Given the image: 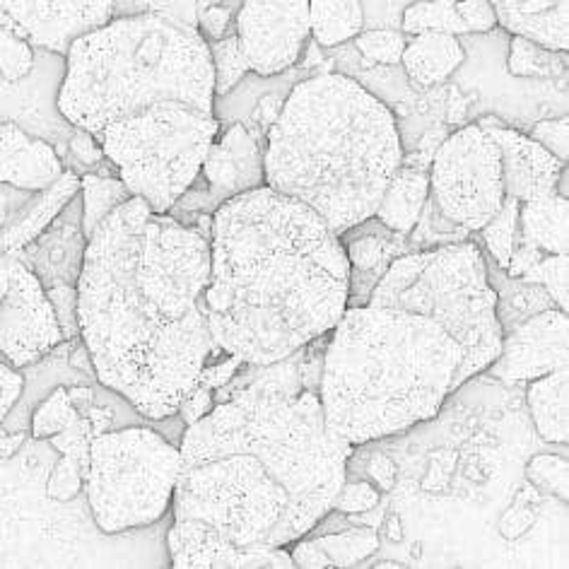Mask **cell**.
<instances>
[{"label":"cell","mask_w":569,"mask_h":569,"mask_svg":"<svg viewBox=\"0 0 569 569\" xmlns=\"http://www.w3.org/2000/svg\"><path fill=\"white\" fill-rule=\"evenodd\" d=\"M210 244L169 212L128 198L94 227L76 282L94 377L148 420L177 416L201 369L224 355L210 333Z\"/></svg>","instance_id":"obj_1"},{"label":"cell","mask_w":569,"mask_h":569,"mask_svg":"<svg viewBox=\"0 0 569 569\" xmlns=\"http://www.w3.org/2000/svg\"><path fill=\"white\" fill-rule=\"evenodd\" d=\"M179 453L174 521L276 550L329 515L352 445L326 427L319 393L247 383L187 427Z\"/></svg>","instance_id":"obj_2"},{"label":"cell","mask_w":569,"mask_h":569,"mask_svg":"<svg viewBox=\"0 0 569 569\" xmlns=\"http://www.w3.org/2000/svg\"><path fill=\"white\" fill-rule=\"evenodd\" d=\"M210 333L247 365L290 358L331 333L350 305L343 239L297 198L259 187L212 210Z\"/></svg>","instance_id":"obj_3"},{"label":"cell","mask_w":569,"mask_h":569,"mask_svg":"<svg viewBox=\"0 0 569 569\" xmlns=\"http://www.w3.org/2000/svg\"><path fill=\"white\" fill-rule=\"evenodd\" d=\"M403 146L391 109L358 80L309 78L268 128L266 187L297 198L338 237L375 218Z\"/></svg>","instance_id":"obj_4"},{"label":"cell","mask_w":569,"mask_h":569,"mask_svg":"<svg viewBox=\"0 0 569 569\" xmlns=\"http://www.w3.org/2000/svg\"><path fill=\"white\" fill-rule=\"evenodd\" d=\"M463 362L457 340L435 321L387 307H348L323 352L319 401L343 442L406 432L435 418Z\"/></svg>","instance_id":"obj_5"},{"label":"cell","mask_w":569,"mask_h":569,"mask_svg":"<svg viewBox=\"0 0 569 569\" xmlns=\"http://www.w3.org/2000/svg\"><path fill=\"white\" fill-rule=\"evenodd\" d=\"M216 70L198 27L152 12L111 18L66 53L61 117L97 136L104 126L169 104L216 109Z\"/></svg>","instance_id":"obj_6"},{"label":"cell","mask_w":569,"mask_h":569,"mask_svg":"<svg viewBox=\"0 0 569 569\" xmlns=\"http://www.w3.org/2000/svg\"><path fill=\"white\" fill-rule=\"evenodd\" d=\"M486 256L473 241L403 253L389 263L369 292L367 305L418 315L442 326L457 340L463 362L451 383V393L486 372L502 350L500 309Z\"/></svg>","instance_id":"obj_7"},{"label":"cell","mask_w":569,"mask_h":569,"mask_svg":"<svg viewBox=\"0 0 569 569\" xmlns=\"http://www.w3.org/2000/svg\"><path fill=\"white\" fill-rule=\"evenodd\" d=\"M179 466V447L152 427L99 432L84 476L97 529L123 533L158 523L172 509Z\"/></svg>","instance_id":"obj_8"},{"label":"cell","mask_w":569,"mask_h":569,"mask_svg":"<svg viewBox=\"0 0 569 569\" xmlns=\"http://www.w3.org/2000/svg\"><path fill=\"white\" fill-rule=\"evenodd\" d=\"M427 174L432 203L466 232H480L505 203L500 148L480 123L447 136Z\"/></svg>","instance_id":"obj_9"},{"label":"cell","mask_w":569,"mask_h":569,"mask_svg":"<svg viewBox=\"0 0 569 569\" xmlns=\"http://www.w3.org/2000/svg\"><path fill=\"white\" fill-rule=\"evenodd\" d=\"M61 343V323L44 282L10 253L8 290L0 300V360L24 369L44 360Z\"/></svg>","instance_id":"obj_10"},{"label":"cell","mask_w":569,"mask_h":569,"mask_svg":"<svg viewBox=\"0 0 569 569\" xmlns=\"http://www.w3.org/2000/svg\"><path fill=\"white\" fill-rule=\"evenodd\" d=\"M309 0H244L237 39L251 73L273 78L290 70L309 39Z\"/></svg>","instance_id":"obj_11"},{"label":"cell","mask_w":569,"mask_h":569,"mask_svg":"<svg viewBox=\"0 0 569 569\" xmlns=\"http://www.w3.org/2000/svg\"><path fill=\"white\" fill-rule=\"evenodd\" d=\"M567 311L550 307L523 319L502 338V350L488 372L507 383L533 381L567 367Z\"/></svg>","instance_id":"obj_12"},{"label":"cell","mask_w":569,"mask_h":569,"mask_svg":"<svg viewBox=\"0 0 569 569\" xmlns=\"http://www.w3.org/2000/svg\"><path fill=\"white\" fill-rule=\"evenodd\" d=\"M0 10L20 27L32 47L66 59L73 41L113 18V0H0Z\"/></svg>","instance_id":"obj_13"},{"label":"cell","mask_w":569,"mask_h":569,"mask_svg":"<svg viewBox=\"0 0 569 569\" xmlns=\"http://www.w3.org/2000/svg\"><path fill=\"white\" fill-rule=\"evenodd\" d=\"M476 123L488 128V133L495 138L497 148H500L505 196L517 198L519 203H529L555 193V183H558V177L567 162H560L531 136L507 128L492 117Z\"/></svg>","instance_id":"obj_14"},{"label":"cell","mask_w":569,"mask_h":569,"mask_svg":"<svg viewBox=\"0 0 569 569\" xmlns=\"http://www.w3.org/2000/svg\"><path fill=\"white\" fill-rule=\"evenodd\" d=\"M201 174L208 183V201L216 210L227 198L259 189L266 183L263 152L247 126L234 123L212 140Z\"/></svg>","instance_id":"obj_15"},{"label":"cell","mask_w":569,"mask_h":569,"mask_svg":"<svg viewBox=\"0 0 569 569\" xmlns=\"http://www.w3.org/2000/svg\"><path fill=\"white\" fill-rule=\"evenodd\" d=\"M169 562L177 569H227V567H276L290 569L292 558L284 548L276 550H244L224 538L210 533L189 521H174L167 533Z\"/></svg>","instance_id":"obj_16"},{"label":"cell","mask_w":569,"mask_h":569,"mask_svg":"<svg viewBox=\"0 0 569 569\" xmlns=\"http://www.w3.org/2000/svg\"><path fill=\"white\" fill-rule=\"evenodd\" d=\"M61 154L47 138L16 121H0V187L34 193L63 174Z\"/></svg>","instance_id":"obj_17"},{"label":"cell","mask_w":569,"mask_h":569,"mask_svg":"<svg viewBox=\"0 0 569 569\" xmlns=\"http://www.w3.org/2000/svg\"><path fill=\"white\" fill-rule=\"evenodd\" d=\"M80 193V174L63 169V174L47 189L34 191L30 201H22L10 212V220L0 224V247L8 253H20L27 244L47 232V227L61 216L63 208Z\"/></svg>","instance_id":"obj_18"},{"label":"cell","mask_w":569,"mask_h":569,"mask_svg":"<svg viewBox=\"0 0 569 569\" xmlns=\"http://www.w3.org/2000/svg\"><path fill=\"white\" fill-rule=\"evenodd\" d=\"M497 24L555 51L569 49V0H490Z\"/></svg>","instance_id":"obj_19"},{"label":"cell","mask_w":569,"mask_h":569,"mask_svg":"<svg viewBox=\"0 0 569 569\" xmlns=\"http://www.w3.org/2000/svg\"><path fill=\"white\" fill-rule=\"evenodd\" d=\"M466 61V51L457 34L422 32L412 34L401 56L406 76L418 88H435L459 70Z\"/></svg>","instance_id":"obj_20"},{"label":"cell","mask_w":569,"mask_h":569,"mask_svg":"<svg viewBox=\"0 0 569 569\" xmlns=\"http://www.w3.org/2000/svg\"><path fill=\"white\" fill-rule=\"evenodd\" d=\"M427 198H430V174L401 162L381 196L375 218L393 234H410L422 218Z\"/></svg>","instance_id":"obj_21"},{"label":"cell","mask_w":569,"mask_h":569,"mask_svg":"<svg viewBox=\"0 0 569 569\" xmlns=\"http://www.w3.org/2000/svg\"><path fill=\"white\" fill-rule=\"evenodd\" d=\"M379 548V536L372 529H355L336 536H321L295 546L292 565L300 569L352 567L365 562Z\"/></svg>","instance_id":"obj_22"},{"label":"cell","mask_w":569,"mask_h":569,"mask_svg":"<svg viewBox=\"0 0 569 569\" xmlns=\"http://www.w3.org/2000/svg\"><path fill=\"white\" fill-rule=\"evenodd\" d=\"M567 387L569 375L565 367L529 381V391H526V401H529L536 432L550 445H567L569 439Z\"/></svg>","instance_id":"obj_23"},{"label":"cell","mask_w":569,"mask_h":569,"mask_svg":"<svg viewBox=\"0 0 569 569\" xmlns=\"http://www.w3.org/2000/svg\"><path fill=\"white\" fill-rule=\"evenodd\" d=\"M567 198L552 193L519 206V232L546 253L567 256Z\"/></svg>","instance_id":"obj_24"},{"label":"cell","mask_w":569,"mask_h":569,"mask_svg":"<svg viewBox=\"0 0 569 569\" xmlns=\"http://www.w3.org/2000/svg\"><path fill=\"white\" fill-rule=\"evenodd\" d=\"M362 30V0H309V32L319 47L346 44Z\"/></svg>","instance_id":"obj_25"},{"label":"cell","mask_w":569,"mask_h":569,"mask_svg":"<svg viewBox=\"0 0 569 569\" xmlns=\"http://www.w3.org/2000/svg\"><path fill=\"white\" fill-rule=\"evenodd\" d=\"M128 198H133V193L128 191L121 177L111 174H82L80 177V203H82V234L90 237L94 232V227L102 222L109 212L117 210L121 203H126Z\"/></svg>","instance_id":"obj_26"},{"label":"cell","mask_w":569,"mask_h":569,"mask_svg":"<svg viewBox=\"0 0 569 569\" xmlns=\"http://www.w3.org/2000/svg\"><path fill=\"white\" fill-rule=\"evenodd\" d=\"M507 70L515 78H562L567 76V51H555L533 39L511 34Z\"/></svg>","instance_id":"obj_27"},{"label":"cell","mask_w":569,"mask_h":569,"mask_svg":"<svg viewBox=\"0 0 569 569\" xmlns=\"http://www.w3.org/2000/svg\"><path fill=\"white\" fill-rule=\"evenodd\" d=\"M403 32L422 34V32H447V34H468L466 24L459 16L457 0H420L403 10Z\"/></svg>","instance_id":"obj_28"},{"label":"cell","mask_w":569,"mask_h":569,"mask_svg":"<svg viewBox=\"0 0 569 569\" xmlns=\"http://www.w3.org/2000/svg\"><path fill=\"white\" fill-rule=\"evenodd\" d=\"M37 66V47L24 37L10 18L0 24V80L8 84L22 82Z\"/></svg>","instance_id":"obj_29"},{"label":"cell","mask_w":569,"mask_h":569,"mask_svg":"<svg viewBox=\"0 0 569 569\" xmlns=\"http://www.w3.org/2000/svg\"><path fill=\"white\" fill-rule=\"evenodd\" d=\"M519 201L517 198L505 196V203L500 206V210L480 227L482 232V241L488 244V251L492 256V261L497 268H507L509 256H511V247H515V237L519 232Z\"/></svg>","instance_id":"obj_30"},{"label":"cell","mask_w":569,"mask_h":569,"mask_svg":"<svg viewBox=\"0 0 569 569\" xmlns=\"http://www.w3.org/2000/svg\"><path fill=\"white\" fill-rule=\"evenodd\" d=\"M208 47L212 70H216V97H227L241 82V78L251 73L249 61L244 51H241L237 34L208 41Z\"/></svg>","instance_id":"obj_31"},{"label":"cell","mask_w":569,"mask_h":569,"mask_svg":"<svg viewBox=\"0 0 569 569\" xmlns=\"http://www.w3.org/2000/svg\"><path fill=\"white\" fill-rule=\"evenodd\" d=\"M82 412L70 401V396L66 389H56L44 403L39 406L32 418V432L37 439L53 437L63 430H68Z\"/></svg>","instance_id":"obj_32"},{"label":"cell","mask_w":569,"mask_h":569,"mask_svg":"<svg viewBox=\"0 0 569 569\" xmlns=\"http://www.w3.org/2000/svg\"><path fill=\"white\" fill-rule=\"evenodd\" d=\"M140 12L198 27V0H113V18L140 16Z\"/></svg>","instance_id":"obj_33"},{"label":"cell","mask_w":569,"mask_h":569,"mask_svg":"<svg viewBox=\"0 0 569 569\" xmlns=\"http://www.w3.org/2000/svg\"><path fill=\"white\" fill-rule=\"evenodd\" d=\"M523 282H536L548 292L555 307L569 311V297H567V256L565 253H550L543 256L531 270L519 278Z\"/></svg>","instance_id":"obj_34"},{"label":"cell","mask_w":569,"mask_h":569,"mask_svg":"<svg viewBox=\"0 0 569 569\" xmlns=\"http://www.w3.org/2000/svg\"><path fill=\"white\" fill-rule=\"evenodd\" d=\"M408 39L398 30H367L355 37V47L367 61L379 66H401Z\"/></svg>","instance_id":"obj_35"},{"label":"cell","mask_w":569,"mask_h":569,"mask_svg":"<svg viewBox=\"0 0 569 569\" xmlns=\"http://www.w3.org/2000/svg\"><path fill=\"white\" fill-rule=\"evenodd\" d=\"M391 239L372 237V234L352 239V244L346 247L350 268L358 270V273H369V270H379V268L387 270L391 256H396V247Z\"/></svg>","instance_id":"obj_36"},{"label":"cell","mask_w":569,"mask_h":569,"mask_svg":"<svg viewBox=\"0 0 569 569\" xmlns=\"http://www.w3.org/2000/svg\"><path fill=\"white\" fill-rule=\"evenodd\" d=\"M22 391H24V377L20 375V369L0 360V425H3V420L10 416V410L16 408ZM22 439L24 435L8 437L0 432V457H10V453L20 447Z\"/></svg>","instance_id":"obj_37"},{"label":"cell","mask_w":569,"mask_h":569,"mask_svg":"<svg viewBox=\"0 0 569 569\" xmlns=\"http://www.w3.org/2000/svg\"><path fill=\"white\" fill-rule=\"evenodd\" d=\"M49 300L53 305L56 319L61 323V333H63V343H73L76 338H80V326H78V290L76 284H51L47 288Z\"/></svg>","instance_id":"obj_38"},{"label":"cell","mask_w":569,"mask_h":569,"mask_svg":"<svg viewBox=\"0 0 569 569\" xmlns=\"http://www.w3.org/2000/svg\"><path fill=\"white\" fill-rule=\"evenodd\" d=\"M379 505V492L372 482H343L338 490L331 509L343 511V515H365Z\"/></svg>","instance_id":"obj_39"},{"label":"cell","mask_w":569,"mask_h":569,"mask_svg":"<svg viewBox=\"0 0 569 569\" xmlns=\"http://www.w3.org/2000/svg\"><path fill=\"white\" fill-rule=\"evenodd\" d=\"M531 138L540 142L550 154H555L560 162L569 160V121L565 119H548L538 121L531 131Z\"/></svg>","instance_id":"obj_40"},{"label":"cell","mask_w":569,"mask_h":569,"mask_svg":"<svg viewBox=\"0 0 569 569\" xmlns=\"http://www.w3.org/2000/svg\"><path fill=\"white\" fill-rule=\"evenodd\" d=\"M457 8L468 34H486L497 27V16L490 0H457Z\"/></svg>","instance_id":"obj_41"},{"label":"cell","mask_w":569,"mask_h":569,"mask_svg":"<svg viewBox=\"0 0 569 569\" xmlns=\"http://www.w3.org/2000/svg\"><path fill=\"white\" fill-rule=\"evenodd\" d=\"M84 480V473L80 471L78 466H73L70 461H61V466L56 468L51 480H49V497L53 500H73V497L80 492V486Z\"/></svg>","instance_id":"obj_42"},{"label":"cell","mask_w":569,"mask_h":569,"mask_svg":"<svg viewBox=\"0 0 569 569\" xmlns=\"http://www.w3.org/2000/svg\"><path fill=\"white\" fill-rule=\"evenodd\" d=\"M230 18V10L220 8L218 3H208V0H198V30L208 41L224 37Z\"/></svg>","instance_id":"obj_43"},{"label":"cell","mask_w":569,"mask_h":569,"mask_svg":"<svg viewBox=\"0 0 569 569\" xmlns=\"http://www.w3.org/2000/svg\"><path fill=\"white\" fill-rule=\"evenodd\" d=\"M216 408V396L210 393V389L206 387H193L187 396H183V401L179 403L177 416L181 418L183 425H193L201 418H206L208 412Z\"/></svg>","instance_id":"obj_44"},{"label":"cell","mask_w":569,"mask_h":569,"mask_svg":"<svg viewBox=\"0 0 569 569\" xmlns=\"http://www.w3.org/2000/svg\"><path fill=\"white\" fill-rule=\"evenodd\" d=\"M68 150L82 167H97V164L107 162L102 148H99V142L88 131H82V128H73V131H70Z\"/></svg>","instance_id":"obj_45"},{"label":"cell","mask_w":569,"mask_h":569,"mask_svg":"<svg viewBox=\"0 0 569 569\" xmlns=\"http://www.w3.org/2000/svg\"><path fill=\"white\" fill-rule=\"evenodd\" d=\"M369 473H372L375 482L381 488V490H391L393 482H396V466L391 459L381 457V453H377V457L372 459V463H369Z\"/></svg>","instance_id":"obj_46"},{"label":"cell","mask_w":569,"mask_h":569,"mask_svg":"<svg viewBox=\"0 0 569 569\" xmlns=\"http://www.w3.org/2000/svg\"><path fill=\"white\" fill-rule=\"evenodd\" d=\"M447 128L445 126H437V128H432L430 133H425V138H422V142H420V154L425 160H430L432 162V158H435V152H437V148L442 146V142L447 140Z\"/></svg>","instance_id":"obj_47"},{"label":"cell","mask_w":569,"mask_h":569,"mask_svg":"<svg viewBox=\"0 0 569 569\" xmlns=\"http://www.w3.org/2000/svg\"><path fill=\"white\" fill-rule=\"evenodd\" d=\"M278 111L280 107L276 104V97H263L261 104L256 107V119H259V123L268 131V128L278 119Z\"/></svg>","instance_id":"obj_48"},{"label":"cell","mask_w":569,"mask_h":569,"mask_svg":"<svg viewBox=\"0 0 569 569\" xmlns=\"http://www.w3.org/2000/svg\"><path fill=\"white\" fill-rule=\"evenodd\" d=\"M8 278H10V253L0 247V300L8 290Z\"/></svg>","instance_id":"obj_49"}]
</instances>
